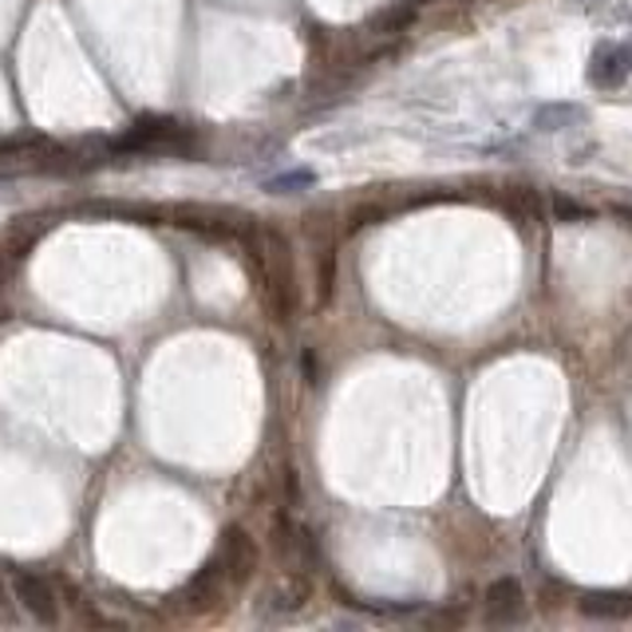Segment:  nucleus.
Here are the masks:
<instances>
[{"instance_id":"15","label":"nucleus","mask_w":632,"mask_h":632,"mask_svg":"<svg viewBox=\"0 0 632 632\" xmlns=\"http://www.w3.org/2000/svg\"><path fill=\"white\" fill-rule=\"evenodd\" d=\"M565 592H569V589H565V585H545V589H542V605H545V609H553V605H562V597H565Z\"/></svg>"},{"instance_id":"1","label":"nucleus","mask_w":632,"mask_h":632,"mask_svg":"<svg viewBox=\"0 0 632 632\" xmlns=\"http://www.w3.org/2000/svg\"><path fill=\"white\" fill-rule=\"evenodd\" d=\"M246 249H249V257H253L266 308L276 316V320H289V316L296 313V276H293L289 241L276 234V229H249Z\"/></svg>"},{"instance_id":"16","label":"nucleus","mask_w":632,"mask_h":632,"mask_svg":"<svg viewBox=\"0 0 632 632\" xmlns=\"http://www.w3.org/2000/svg\"><path fill=\"white\" fill-rule=\"evenodd\" d=\"M0 605H4V585H0Z\"/></svg>"},{"instance_id":"13","label":"nucleus","mask_w":632,"mask_h":632,"mask_svg":"<svg viewBox=\"0 0 632 632\" xmlns=\"http://www.w3.org/2000/svg\"><path fill=\"white\" fill-rule=\"evenodd\" d=\"M332 276H336V257L332 249H325V257H320V301L332 296Z\"/></svg>"},{"instance_id":"9","label":"nucleus","mask_w":632,"mask_h":632,"mask_svg":"<svg viewBox=\"0 0 632 632\" xmlns=\"http://www.w3.org/2000/svg\"><path fill=\"white\" fill-rule=\"evenodd\" d=\"M533 123H538L542 131L577 127V123H585V108H577V103H545V108H538Z\"/></svg>"},{"instance_id":"4","label":"nucleus","mask_w":632,"mask_h":632,"mask_svg":"<svg viewBox=\"0 0 632 632\" xmlns=\"http://www.w3.org/2000/svg\"><path fill=\"white\" fill-rule=\"evenodd\" d=\"M273 542H276V553H281V557H285V565H293V569H313V565H316L313 533H308L305 526H296L293 518H276Z\"/></svg>"},{"instance_id":"12","label":"nucleus","mask_w":632,"mask_h":632,"mask_svg":"<svg viewBox=\"0 0 632 632\" xmlns=\"http://www.w3.org/2000/svg\"><path fill=\"white\" fill-rule=\"evenodd\" d=\"M553 217H557V222H589V206H582V202H573V198L557 194V198H553Z\"/></svg>"},{"instance_id":"8","label":"nucleus","mask_w":632,"mask_h":632,"mask_svg":"<svg viewBox=\"0 0 632 632\" xmlns=\"http://www.w3.org/2000/svg\"><path fill=\"white\" fill-rule=\"evenodd\" d=\"M313 597V582L305 577V569H296V573H289L285 582L276 585V589H269L266 592V609H273V612H296L301 605Z\"/></svg>"},{"instance_id":"17","label":"nucleus","mask_w":632,"mask_h":632,"mask_svg":"<svg viewBox=\"0 0 632 632\" xmlns=\"http://www.w3.org/2000/svg\"><path fill=\"white\" fill-rule=\"evenodd\" d=\"M463 4H466V0H463Z\"/></svg>"},{"instance_id":"5","label":"nucleus","mask_w":632,"mask_h":632,"mask_svg":"<svg viewBox=\"0 0 632 632\" xmlns=\"http://www.w3.org/2000/svg\"><path fill=\"white\" fill-rule=\"evenodd\" d=\"M629 52L621 48V44H597L592 48V59H589V79L597 83V88H621L624 79H629L632 64H629Z\"/></svg>"},{"instance_id":"14","label":"nucleus","mask_w":632,"mask_h":632,"mask_svg":"<svg viewBox=\"0 0 632 632\" xmlns=\"http://www.w3.org/2000/svg\"><path fill=\"white\" fill-rule=\"evenodd\" d=\"M463 621H466L463 609H443V612H431V617H427V624H431V629H459Z\"/></svg>"},{"instance_id":"2","label":"nucleus","mask_w":632,"mask_h":632,"mask_svg":"<svg viewBox=\"0 0 632 632\" xmlns=\"http://www.w3.org/2000/svg\"><path fill=\"white\" fill-rule=\"evenodd\" d=\"M12 589H16V601L24 605L36 621L44 624L59 621V601L48 577H40V573H12Z\"/></svg>"},{"instance_id":"11","label":"nucleus","mask_w":632,"mask_h":632,"mask_svg":"<svg viewBox=\"0 0 632 632\" xmlns=\"http://www.w3.org/2000/svg\"><path fill=\"white\" fill-rule=\"evenodd\" d=\"M407 24H411V4H392V9H384L372 20V32L375 36H395V32H404Z\"/></svg>"},{"instance_id":"3","label":"nucleus","mask_w":632,"mask_h":632,"mask_svg":"<svg viewBox=\"0 0 632 632\" xmlns=\"http://www.w3.org/2000/svg\"><path fill=\"white\" fill-rule=\"evenodd\" d=\"M217 557H222V565H226L229 582H234V585H246L249 577H253V569H257V545H253V538L241 530V526H229V530L222 533Z\"/></svg>"},{"instance_id":"6","label":"nucleus","mask_w":632,"mask_h":632,"mask_svg":"<svg viewBox=\"0 0 632 632\" xmlns=\"http://www.w3.org/2000/svg\"><path fill=\"white\" fill-rule=\"evenodd\" d=\"M526 612V592L514 577H498V582L486 585V617L498 624L518 621Z\"/></svg>"},{"instance_id":"10","label":"nucleus","mask_w":632,"mask_h":632,"mask_svg":"<svg viewBox=\"0 0 632 632\" xmlns=\"http://www.w3.org/2000/svg\"><path fill=\"white\" fill-rule=\"evenodd\" d=\"M503 206L510 210L518 222H538V214H542V206H538V194H533L530 187H510L503 194Z\"/></svg>"},{"instance_id":"7","label":"nucleus","mask_w":632,"mask_h":632,"mask_svg":"<svg viewBox=\"0 0 632 632\" xmlns=\"http://www.w3.org/2000/svg\"><path fill=\"white\" fill-rule=\"evenodd\" d=\"M577 609H582V617H592V621H624V617H632V592L592 589L577 597Z\"/></svg>"}]
</instances>
